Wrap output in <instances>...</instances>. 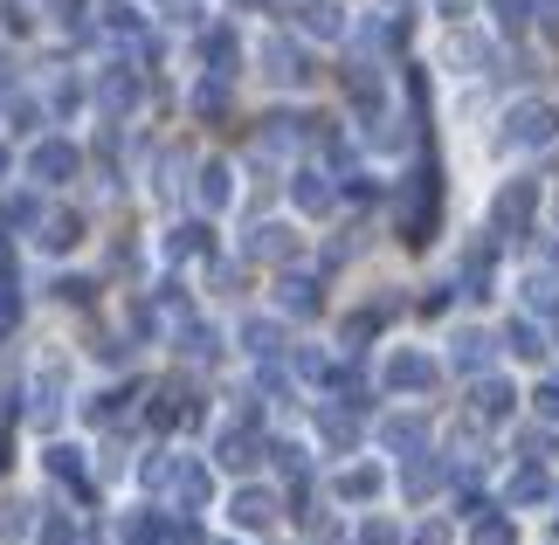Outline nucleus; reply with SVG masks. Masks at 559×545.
I'll return each mask as SVG.
<instances>
[{
  "mask_svg": "<svg viewBox=\"0 0 559 545\" xmlns=\"http://www.w3.org/2000/svg\"><path fill=\"white\" fill-rule=\"evenodd\" d=\"M532 222H539V180H504L498 201H490V235H498V242H519Z\"/></svg>",
  "mask_w": 559,
  "mask_h": 545,
  "instance_id": "1",
  "label": "nucleus"
},
{
  "mask_svg": "<svg viewBox=\"0 0 559 545\" xmlns=\"http://www.w3.org/2000/svg\"><path fill=\"white\" fill-rule=\"evenodd\" d=\"M511 414H519V387H511L504 374H477V380H469V422L504 428Z\"/></svg>",
  "mask_w": 559,
  "mask_h": 545,
  "instance_id": "2",
  "label": "nucleus"
},
{
  "mask_svg": "<svg viewBox=\"0 0 559 545\" xmlns=\"http://www.w3.org/2000/svg\"><path fill=\"white\" fill-rule=\"evenodd\" d=\"M552 139H559V111H552V104H539V97L519 104V111L504 118V145H519V152H539Z\"/></svg>",
  "mask_w": 559,
  "mask_h": 545,
  "instance_id": "3",
  "label": "nucleus"
},
{
  "mask_svg": "<svg viewBox=\"0 0 559 545\" xmlns=\"http://www.w3.org/2000/svg\"><path fill=\"white\" fill-rule=\"evenodd\" d=\"M76 166H83V152L70 139H35V152H28V180L35 187H70Z\"/></svg>",
  "mask_w": 559,
  "mask_h": 545,
  "instance_id": "4",
  "label": "nucleus"
},
{
  "mask_svg": "<svg viewBox=\"0 0 559 545\" xmlns=\"http://www.w3.org/2000/svg\"><path fill=\"white\" fill-rule=\"evenodd\" d=\"M380 387H386V394H428V387H436V359L415 353V345H401V353H386Z\"/></svg>",
  "mask_w": 559,
  "mask_h": 545,
  "instance_id": "5",
  "label": "nucleus"
},
{
  "mask_svg": "<svg viewBox=\"0 0 559 545\" xmlns=\"http://www.w3.org/2000/svg\"><path fill=\"white\" fill-rule=\"evenodd\" d=\"M380 449L386 455H421L428 449V414H380Z\"/></svg>",
  "mask_w": 559,
  "mask_h": 545,
  "instance_id": "6",
  "label": "nucleus"
},
{
  "mask_svg": "<svg viewBox=\"0 0 559 545\" xmlns=\"http://www.w3.org/2000/svg\"><path fill=\"white\" fill-rule=\"evenodd\" d=\"M228 518H235L242 532H270V525H276V490H263V484H242V490L228 497Z\"/></svg>",
  "mask_w": 559,
  "mask_h": 545,
  "instance_id": "7",
  "label": "nucleus"
},
{
  "mask_svg": "<svg viewBox=\"0 0 559 545\" xmlns=\"http://www.w3.org/2000/svg\"><path fill=\"white\" fill-rule=\"evenodd\" d=\"M174 497H180V511H207V505H214V470L201 463V455H180V470H174Z\"/></svg>",
  "mask_w": 559,
  "mask_h": 545,
  "instance_id": "8",
  "label": "nucleus"
},
{
  "mask_svg": "<svg viewBox=\"0 0 559 545\" xmlns=\"http://www.w3.org/2000/svg\"><path fill=\"white\" fill-rule=\"evenodd\" d=\"M174 511H124L118 525V545H174Z\"/></svg>",
  "mask_w": 559,
  "mask_h": 545,
  "instance_id": "9",
  "label": "nucleus"
},
{
  "mask_svg": "<svg viewBox=\"0 0 559 545\" xmlns=\"http://www.w3.org/2000/svg\"><path fill=\"white\" fill-rule=\"evenodd\" d=\"M41 470L56 476V484H70L76 497H91L97 484H91V470H83V449H70V442H49L41 449Z\"/></svg>",
  "mask_w": 559,
  "mask_h": 545,
  "instance_id": "10",
  "label": "nucleus"
},
{
  "mask_svg": "<svg viewBox=\"0 0 559 545\" xmlns=\"http://www.w3.org/2000/svg\"><path fill=\"white\" fill-rule=\"evenodd\" d=\"M249 256H255V263H290V256H297L290 222H255L249 228Z\"/></svg>",
  "mask_w": 559,
  "mask_h": 545,
  "instance_id": "11",
  "label": "nucleus"
},
{
  "mask_svg": "<svg viewBox=\"0 0 559 545\" xmlns=\"http://www.w3.org/2000/svg\"><path fill=\"white\" fill-rule=\"evenodd\" d=\"M290 201H297V208H305V214H325V208L338 201V187H332V173H325V166H305V173H297V180H290Z\"/></svg>",
  "mask_w": 559,
  "mask_h": 545,
  "instance_id": "12",
  "label": "nucleus"
},
{
  "mask_svg": "<svg viewBox=\"0 0 559 545\" xmlns=\"http://www.w3.org/2000/svg\"><path fill=\"white\" fill-rule=\"evenodd\" d=\"M449 359L477 380V374H490V359H498V339H490V332H456V339H449Z\"/></svg>",
  "mask_w": 559,
  "mask_h": 545,
  "instance_id": "13",
  "label": "nucleus"
},
{
  "mask_svg": "<svg viewBox=\"0 0 559 545\" xmlns=\"http://www.w3.org/2000/svg\"><path fill=\"white\" fill-rule=\"evenodd\" d=\"M35 242H41V256H70L76 242H83V214H49V222H35Z\"/></svg>",
  "mask_w": 559,
  "mask_h": 545,
  "instance_id": "14",
  "label": "nucleus"
},
{
  "mask_svg": "<svg viewBox=\"0 0 559 545\" xmlns=\"http://www.w3.org/2000/svg\"><path fill=\"white\" fill-rule=\"evenodd\" d=\"M297 28L318 35V42H338L346 35V8H338V0H305V8H297Z\"/></svg>",
  "mask_w": 559,
  "mask_h": 545,
  "instance_id": "15",
  "label": "nucleus"
},
{
  "mask_svg": "<svg viewBox=\"0 0 559 545\" xmlns=\"http://www.w3.org/2000/svg\"><path fill=\"white\" fill-rule=\"evenodd\" d=\"M228 201H235V166L228 159H207L201 166V208H207V222H214V214H228Z\"/></svg>",
  "mask_w": 559,
  "mask_h": 545,
  "instance_id": "16",
  "label": "nucleus"
},
{
  "mask_svg": "<svg viewBox=\"0 0 559 545\" xmlns=\"http://www.w3.org/2000/svg\"><path fill=\"white\" fill-rule=\"evenodd\" d=\"M436 490H449V463H436V455H407V497H415V505H428V497Z\"/></svg>",
  "mask_w": 559,
  "mask_h": 545,
  "instance_id": "17",
  "label": "nucleus"
},
{
  "mask_svg": "<svg viewBox=\"0 0 559 545\" xmlns=\"http://www.w3.org/2000/svg\"><path fill=\"white\" fill-rule=\"evenodd\" d=\"M338 497H346V505H373V497L386 490V476L373 470V463H353V470H338V484H332Z\"/></svg>",
  "mask_w": 559,
  "mask_h": 545,
  "instance_id": "18",
  "label": "nucleus"
},
{
  "mask_svg": "<svg viewBox=\"0 0 559 545\" xmlns=\"http://www.w3.org/2000/svg\"><path fill=\"white\" fill-rule=\"evenodd\" d=\"M504 497H511L519 511H532V505H546V497H552V476L539 470V455H532V463H525L519 476H511V490H504Z\"/></svg>",
  "mask_w": 559,
  "mask_h": 545,
  "instance_id": "19",
  "label": "nucleus"
},
{
  "mask_svg": "<svg viewBox=\"0 0 559 545\" xmlns=\"http://www.w3.org/2000/svg\"><path fill=\"white\" fill-rule=\"evenodd\" d=\"M263 62H270V76H276V83H284V91H297V83H305V76H311V70H305V56H297V49H290V42H276V35L263 42Z\"/></svg>",
  "mask_w": 559,
  "mask_h": 545,
  "instance_id": "20",
  "label": "nucleus"
},
{
  "mask_svg": "<svg viewBox=\"0 0 559 545\" xmlns=\"http://www.w3.org/2000/svg\"><path fill=\"white\" fill-rule=\"evenodd\" d=\"M166 256H174V263H193V256H214V235H207V222H180L174 235H166Z\"/></svg>",
  "mask_w": 559,
  "mask_h": 545,
  "instance_id": "21",
  "label": "nucleus"
},
{
  "mask_svg": "<svg viewBox=\"0 0 559 545\" xmlns=\"http://www.w3.org/2000/svg\"><path fill=\"white\" fill-rule=\"evenodd\" d=\"M91 414V428H118V422H132V387H104V394L83 407Z\"/></svg>",
  "mask_w": 559,
  "mask_h": 545,
  "instance_id": "22",
  "label": "nucleus"
},
{
  "mask_svg": "<svg viewBox=\"0 0 559 545\" xmlns=\"http://www.w3.org/2000/svg\"><path fill=\"white\" fill-rule=\"evenodd\" d=\"M97 104H104L111 118H124V111L139 104V76H132V70H111V76L97 83Z\"/></svg>",
  "mask_w": 559,
  "mask_h": 545,
  "instance_id": "23",
  "label": "nucleus"
},
{
  "mask_svg": "<svg viewBox=\"0 0 559 545\" xmlns=\"http://www.w3.org/2000/svg\"><path fill=\"white\" fill-rule=\"evenodd\" d=\"M504 345H511L519 359H539V353H546V324L532 318V311H525V318H511V324H504Z\"/></svg>",
  "mask_w": 559,
  "mask_h": 545,
  "instance_id": "24",
  "label": "nucleus"
},
{
  "mask_svg": "<svg viewBox=\"0 0 559 545\" xmlns=\"http://www.w3.org/2000/svg\"><path fill=\"white\" fill-rule=\"evenodd\" d=\"M97 14H104V28H111L118 42H139V35H145V14L132 8V0H104Z\"/></svg>",
  "mask_w": 559,
  "mask_h": 545,
  "instance_id": "25",
  "label": "nucleus"
},
{
  "mask_svg": "<svg viewBox=\"0 0 559 545\" xmlns=\"http://www.w3.org/2000/svg\"><path fill=\"white\" fill-rule=\"evenodd\" d=\"M214 463H222V470H249L255 463V435L249 428H228L222 442H214Z\"/></svg>",
  "mask_w": 559,
  "mask_h": 545,
  "instance_id": "26",
  "label": "nucleus"
},
{
  "mask_svg": "<svg viewBox=\"0 0 559 545\" xmlns=\"http://www.w3.org/2000/svg\"><path fill=\"white\" fill-rule=\"evenodd\" d=\"M62 414V366H41L35 374V422H56Z\"/></svg>",
  "mask_w": 559,
  "mask_h": 545,
  "instance_id": "27",
  "label": "nucleus"
},
{
  "mask_svg": "<svg viewBox=\"0 0 559 545\" xmlns=\"http://www.w3.org/2000/svg\"><path fill=\"white\" fill-rule=\"evenodd\" d=\"M270 125V132H263V145L270 152H290V145H305V125L311 118H297V111H276V118H263Z\"/></svg>",
  "mask_w": 559,
  "mask_h": 545,
  "instance_id": "28",
  "label": "nucleus"
},
{
  "mask_svg": "<svg viewBox=\"0 0 559 545\" xmlns=\"http://www.w3.org/2000/svg\"><path fill=\"white\" fill-rule=\"evenodd\" d=\"M469 545H519V525H511L504 511H484L477 525H469Z\"/></svg>",
  "mask_w": 559,
  "mask_h": 545,
  "instance_id": "29",
  "label": "nucleus"
},
{
  "mask_svg": "<svg viewBox=\"0 0 559 545\" xmlns=\"http://www.w3.org/2000/svg\"><path fill=\"white\" fill-rule=\"evenodd\" d=\"M180 339H187V345H180L187 359H214V353H222V332H214V324H201V318H187Z\"/></svg>",
  "mask_w": 559,
  "mask_h": 545,
  "instance_id": "30",
  "label": "nucleus"
},
{
  "mask_svg": "<svg viewBox=\"0 0 559 545\" xmlns=\"http://www.w3.org/2000/svg\"><path fill=\"white\" fill-rule=\"evenodd\" d=\"M242 345H249L255 359H276V353H284V332H276L270 318H249V324H242Z\"/></svg>",
  "mask_w": 559,
  "mask_h": 545,
  "instance_id": "31",
  "label": "nucleus"
},
{
  "mask_svg": "<svg viewBox=\"0 0 559 545\" xmlns=\"http://www.w3.org/2000/svg\"><path fill=\"white\" fill-rule=\"evenodd\" d=\"M201 56L214 62V76H235V62H242V49H235V35H228V28H214V35L201 42Z\"/></svg>",
  "mask_w": 559,
  "mask_h": 545,
  "instance_id": "32",
  "label": "nucleus"
},
{
  "mask_svg": "<svg viewBox=\"0 0 559 545\" xmlns=\"http://www.w3.org/2000/svg\"><path fill=\"white\" fill-rule=\"evenodd\" d=\"M35 545H83V538H76V518H70V511H41Z\"/></svg>",
  "mask_w": 559,
  "mask_h": 545,
  "instance_id": "33",
  "label": "nucleus"
},
{
  "mask_svg": "<svg viewBox=\"0 0 559 545\" xmlns=\"http://www.w3.org/2000/svg\"><path fill=\"white\" fill-rule=\"evenodd\" d=\"M490 14H498V28H504V35H519V28H532L539 0H490Z\"/></svg>",
  "mask_w": 559,
  "mask_h": 545,
  "instance_id": "34",
  "label": "nucleus"
},
{
  "mask_svg": "<svg viewBox=\"0 0 559 545\" xmlns=\"http://www.w3.org/2000/svg\"><path fill=\"white\" fill-rule=\"evenodd\" d=\"M174 470H180V455H159V449H153V455L139 463V484H145V490H174Z\"/></svg>",
  "mask_w": 559,
  "mask_h": 545,
  "instance_id": "35",
  "label": "nucleus"
},
{
  "mask_svg": "<svg viewBox=\"0 0 559 545\" xmlns=\"http://www.w3.org/2000/svg\"><path fill=\"white\" fill-rule=\"evenodd\" d=\"M276 304H284V311H318V283H311V276H284Z\"/></svg>",
  "mask_w": 559,
  "mask_h": 545,
  "instance_id": "36",
  "label": "nucleus"
},
{
  "mask_svg": "<svg viewBox=\"0 0 559 545\" xmlns=\"http://www.w3.org/2000/svg\"><path fill=\"white\" fill-rule=\"evenodd\" d=\"M193 111H201V118H222V111H228V76L193 83Z\"/></svg>",
  "mask_w": 559,
  "mask_h": 545,
  "instance_id": "37",
  "label": "nucleus"
},
{
  "mask_svg": "<svg viewBox=\"0 0 559 545\" xmlns=\"http://www.w3.org/2000/svg\"><path fill=\"white\" fill-rule=\"evenodd\" d=\"M463 297H490V249H469V263H463Z\"/></svg>",
  "mask_w": 559,
  "mask_h": 545,
  "instance_id": "38",
  "label": "nucleus"
},
{
  "mask_svg": "<svg viewBox=\"0 0 559 545\" xmlns=\"http://www.w3.org/2000/svg\"><path fill=\"white\" fill-rule=\"evenodd\" d=\"M21 532H28V505H21V497H0V545H14Z\"/></svg>",
  "mask_w": 559,
  "mask_h": 545,
  "instance_id": "39",
  "label": "nucleus"
},
{
  "mask_svg": "<svg viewBox=\"0 0 559 545\" xmlns=\"http://www.w3.org/2000/svg\"><path fill=\"white\" fill-rule=\"evenodd\" d=\"M318 435H325L332 449H353V422H346L338 407H318Z\"/></svg>",
  "mask_w": 559,
  "mask_h": 545,
  "instance_id": "40",
  "label": "nucleus"
},
{
  "mask_svg": "<svg viewBox=\"0 0 559 545\" xmlns=\"http://www.w3.org/2000/svg\"><path fill=\"white\" fill-rule=\"evenodd\" d=\"M270 463L284 476H305V449H297V442H270Z\"/></svg>",
  "mask_w": 559,
  "mask_h": 545,
  "instance_id": "41",
  "label": "nucleus"
},
{
  "mask_svg": "<svg viewBox=\"0 0 559 545\" xmlns=\"http://www.w3.org/2000/svg\"><path fill=\"white\" fill-rule=\"evenodd\" d=\"M359 545H401V525H386V518H367V525H359Z\"/></svg>",
  "mask_w": 559,
  "mask_h": 545,
  "instance_id": "42",
  "label": "nucleus"
},
{
  "mask_svg": "<svg viewBox=\"0 0 559 545\" xmlns=\"http://www.w3.org/2000/svg\"><path fill=\"white\" fill-rule=\"evenodd\" d=\"M532 414H539V422H552V428H559V380H546L539 394H532Z\"/></svg>",
  "mask_w": 559,
  "mask_h": 545,
  "instance_id": "43",
  "label": "nucleus"
},
{
  "mask_svg": "<svg viewBox=\"0 0 559 545\" xmlns=\"http://www.w3.org/2000/svg\"><path fill=\"white\" fill-rule=\"evenodd\" d=\"M21 324V291H14V276L0 283V332H14Z\"/></svg>",
  "mask_w": 559,
  "mask_h": 545,
  "instance_id": "44",
  "label": "nucleus"
},
{
  "mask_svg": "<svg viewBox=\"0 0 559 545\" xmlns=\"http://www.w3.org/2000/svg\"><path fill=\"white\" fill-rule=\"evenodd\" d=\"M415 545H449V525H442V518H428V525L415 532Z\"/></svg>",
  "mask_w": 559,
  "mask_h": 545,
  "instance_id": "45",
  "label": "nucleus"
},
{
  "mask_svg": "<svg viewBox=\"0 0 559 545\" xmlns=\"http://www.w3.org/2000/svg\"><path fill=\"white\" fill-rule=\"evenodd\" d=\"M14 276V256H8V242H0V283H8Z\"/></svg>",
  "mask_w": 559,
  "mask_h": 545,
  "instance_id": "46",
  "label": "nucleus"
},
{
  "mask_svg": "<svg viewBox=\"0 0 559 545\" xmlns=\"http://www.w3.org/2000/svg\"><path fill=\"white\" fill-rule=\"evenodd\" d=\"M539 14H546V21H552V28H559V0H539Z\"/></svg>",
  "mask_w": 559,
  "mask_h": 545,
  "instance_id": "47",
  "label": "nucleus"
},
{
  "mask_svg": "<svg viewBox=\"0 0 559 545\" xmlns=\"http://www.w3.org/2000/svg\"><path fill=\"white\" fill-rule=\"evenodd\" d=\"M463 8H469V0H442V14H449V21H456V14H463Z\"/></svg>",
  "mask_w": 559,
  "mask_h": 545,
  "instance_id": "48",
  "label": "nucleus"
},
{
  "mask_svg": "<svg viewBox=\"0 0 559 545\" xmlns=\"http://www.w3.org/2000/svg\"><path fill=\"white\" fill-rule=\"evenodd\" d=\"M228 8H263V0H228Z\"/></svg>",
  "mask_w": 559,
  "mask_h": 545,
  "instance_id": "49",
  "label": "nucleus"
},
{
  "mask_svg": "<svg viewBox=\"0 0 559 545\" xmlns=\"http://www.w3.org/2000/svg\"><path fill=\"white\" fill-rule=\"evenodd\" d=\"M8 166H14V159H8V152H0V180H8Z\"/></svg>",
  "mask_w": 559,
  "mask_h": 545,
  "instance_id": "50",
  "label": "nucleus"
},
{
  "mask_svg": "<svg viewBox=\"0 0 559 545\" xmlns=\"http://www.w3.org/2000/svg\"><path fill=\"white\" fill-rule=\"evenodd\" d=\"M552 270H559V242H552Z\"/></svg>",
  "mask_w": 559,
  "mask_h": 545,
  "instance_id": "51",
  "label": "nucleus"
}]
</instances>
